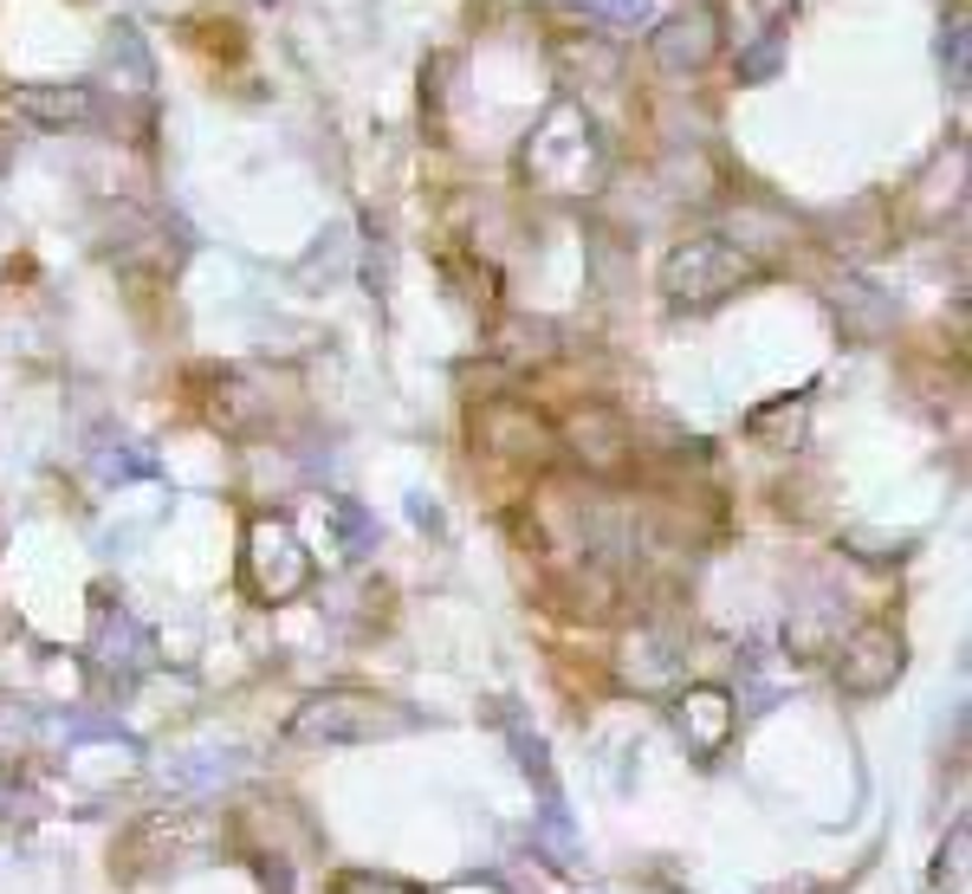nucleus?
Instances as JSON below:
<instances>
[{
    "mask_svg": "<svg viewBox=\"0 0 972 894\" xmlns=\"http://www.w3.org/2000/svg\"><path fill=\"white\" fill-rule=\"evenodd\" d=\"M383 720L403 726V713H396L389 700H370V693H357V688H331V693H318V700L298 706L292 733H298V739H370Z\"/></svg>",
    "mask_w": 972,
    "mask_h": 894,
    "instance_id": "nucleus-1",
    "label": "nucleus"
},
{
    "mask_svg": "<svg viewBox=\"0 0 972 894\" xmlns=\"http://www.w3.org/2000/svg\"><path fill=\"white\" fill-rule=\"evenodd\" d=\"M746 273V260L733 253V247H720V240H694V247H681L675 260H668V292L681 298V305H713V298H726L733 285Z\"/></svg>",
    "mask_w": 972,
    "mask_h": 894,
    "instance_id": "nucleus-2",
    "label": "nucleus"
},
{
    "mask_svg": "<svg viewBox=\"0 0 972 894\" xmlns=\"http://www.w3.org/2000/svg\"><path fill=\"white\" fill-rule=\"evenodd\" d=\"M895 675H902V635L882 629V622L856 629V635L843 642V655H836V681L849 693H882Z\"/></svg>",
    "mask_w": 972,
    "mask_h": 894,
    "instance_id": "nucleus-3",
    "label": "nucleus"
},
{
    "mask_svg": "<svg viewBox=\"0 0 972 894\" xmlns=\"http://www.w3.org/2000/svg\"><path fill=\"white\" fill-rule=\"evenodd\" d=\"M331 894H421L409 889V882H396V875H344Z\"/></svg>",
    "mask_w": 972,
    "mask_h": 894,
    "instance_id": "nucleus-4",
    "label": "nucleus"
}]
</instances>
